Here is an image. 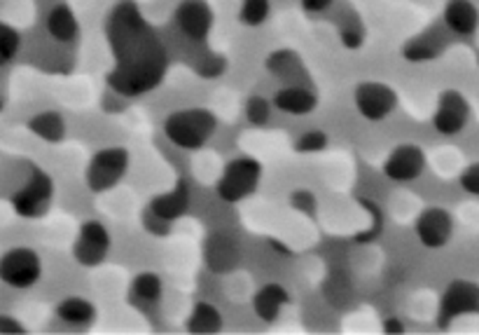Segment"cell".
I'll list each match as a JSON object with an SVG mask.
<instances>
[{
    "label": "cell",
    "mask_w": 479,
    "mask_h": 335,
    "mask_svg": "<svg viewBox=\"0 0 479 335\" xmlns=\"http://www.w3.org/2000/svg\"><path fill=\"white\" fill-rule=\"evenodd\" d=\"M112 45L117 54V71L111 75V82L117 92L136 96L160 85L164 75V52L136 10H131V14L127 10L122 19H117Z\"/></svg>",
    "instance_id": "1"
},
{
    "label": "cell",
    "mask_w": 479,
    "mask_h": 335,
    "mask_svg": "<svg viewBox=\"0 0 479 335\" xmlns=\"http://www.w3.org/2000/svg\"><path fill=\"white\" fill-rule=\"evenodd\" d=\"M218 118L209 108H183L173 111L164 122L166 138L185 150H199L213 138Z\"/></svg>",
    "instance_id": "2"
},
{
    "label": "cell",
    "mask_w": 479,
    "mask_h": 335,
    "mask_svg": "<svg viewBox=\"0 0 479 335\" xmlns=\"http://www.w3.org/2000/svg\"><path fill=\"white\" fill-rule=\"evenodd\" d=\"M260 180H262V164L252 157H236L222 172L215 193L222 202L236 205L258 190Z\"/></svg>",
    "instance_id": "3"
},
{
    "label": "cell",
    "mask_w": 479,
    "mask_h": 335,
    "mask_svg": "<svg viewBox=\"0 0 479 335\" xmlns=\"http://www.w3.org/2000/svg\"><path fill=\"white\" fill-rule=\"evenodd\" d=\"M127 169H129V150L120 148V146L99 150L87 164V186L92 193H108L124 179Z\"/></svg>",
    "instance_id": "4"
},
{
    "label": "cell",
    "mask_w": 479,
    "mask_h": 335,
    "mask_svg": "<svg viewBox=\"0 0 479 335\" xmlns=\"http://www.w3.org/2000/svg\"><path fill=\"white\" fill-rule=\"evenodd\" d=\"M43 277V261L29 247H14L0 255V281L12 289H31Z\"/></svg>",
    "instance_id": "5"
},
{
    "label": "cell",
    "mask_w": 479,
    "mask_h": 335,
    "mask_svg": "<svg viewBox=\"0 0 479 335\" xmlns=\"http://www.w3.org/2000/svg\"><path fill=\"white\" fill-rule=\"evenodd\" d=\"M52 199H54V180L36 169L29 183L12 195V209L21 218H40L47 214Z\"/></svg>",
    "instance_id": "6"
},
{
    "label": "cell",
    "mask_w": 479,
    "mask_h": 335,
    "mask_svg": "<svg viewBox=\"0 0 479 335\" xmlns=\"http://www.w3.org/2000/svg\"><path fill=\"white\" fill-rule=\"evenodd\" d=\"M353 101H356L358 113L363 115L369 122H381L386 120L388 115H393V111L398 108V92H395L391 85L379 80H368L360 82L353 94Z\"/></svg>",
    "instance_id": "7"
},
{
    "label": "cell",
    "mask_w": 479,
    "mask_h": 335,
    "mask_svg": "<svg viewBox=\"0 0 479 335\" xmlns=\"http://www.w3.org/2000/svg\"><path fill=\"white\" fill-rule=\"evenodd\" d=\"M111 244L112 239L108 228L96 218H89L80 225L78 239L73 244L75 261L82 267H99L111 254Z\"/></svg>",
    "instance_id": "8"
},
{
    "label": "cell",
    "mask_w": 479,
    "mask_h": 335,
    "mask_svg": "<svg viewBox=\"0 0 479 335\" xmlns=\"http://www.w3.org/2000/svg\"><path fill=\"white\" fill-rule=\"evenodd\" d=\"M466 314H479V284L477 281L456 280L442 293L437 322H440V326H449L454 319L466 317Z\"/></svg>",
    "instance_id": "9"
},
{
    "label": "cell",
    "mask_w": 479,
    "mask_h": 335,
    "mask_svg": "<svg viewBox=\"0 0 479 335\" xmlns=\"http://www.w3.org/2000/svg\"><path fill=\"white\" fill-rule=\"evenodd\" d=\"M470 122V104L458 89H444L433 113V127L442 137H456Z\"/></svg>",
    "instance_id": "10"
},
{
    "label": "cell",
    "mask_w": 479,
    "mask_h": 335,
    "mask_svg": "<svg viewBox=\"0 0 479 335\" xmlns=\"http://www.w3.org/2000/svg\"><path fill=\"white\" fill-rule=\"evenodd\" d=\"M414 230L425 248H444L454 237V218L442 206H428L418 214Z\"/></svg>",
    "instance_id": "11"
},
{
    "label": "cell",
    "mask_w": 479,
    "mask_h": 335,
    "mask_svg": "<svg viewBox=\"0 0 479 335\" xmlns=\"http://www.w3.org/2000/svg\"><path fill=\"white\" fill-rule=\"evenodd\" d=\"M425 153L417 143H400L384 162V174L395 183H409L424 174Z\"/></svg>",
    "instance_id": "12"
},
{
    "label": "cell",
    "mask_w": 479,
    "mask_h": 335,
    "mask_svg": "<svg viewBox=\"0 0 479 335\" xmlns=\"http://www.w3.org/2000/svg\"><path fill=\"white\" fill-rule=\"evenodd\" d=\"M176 24L190 40H206L213 29V10L206 0H183L176 7Z\"/></svg>",
    "instance_id": "13"
},
{
    "label": "cell",
    "mask_w": 479,
    "mask_h": 335,
    "mask_svg": "<svg viewBox=\"0 0 479 335\" xmlns=\"http://www.w3.org/2000/svg\"><path fill=\"white\" fill-rule=\"evenodd\" d=\"M203 261L215 274H227L241 261V248L227 235H211L203 244Z\"/></svg>",
    "instance_id": "14"
},
{
    "label": "cell",
    "mask_w": 479,
    "mask_h": 335,
    "mask_svg": "<svg viewBox=\"0 0 479 335\" xmlns=\"http://www.w3.org/2000/svg\"><path fill=\"white\" fill-rule=\"evenodd\" d=\"M190 209V183L187 180H178L173 190L164 195H157V197L150 202V212L154 216H160L166 223H173L187 214Z\"/></svg>",
    "instance_id": "15"
},
{
    "label": "cell",
    "mask_w": 479,
    "mask_h": 335,
    "mask_svg": "<svg viewBox=\"0 0 479 335\" xmlns=\"http://www.w3.org/2000/svg\"><path fill=\"white\" fill-rule=\"evenodd\" d=\"M442 17L449 31L456 36H473L479 29V7L473 0H447Z\"/></svg>",
    "instance_id": "16"
},
{
    "label": "cell",
    "mask_w": 479,
    "mask_h": 335,
    "mask_svg": "<svg viewBox=\"0 0 479 335\" xmlns=\"http://www.w3.org/2000/svg\"><path fill=\"white\" fill-rule=\"evenodd\" d=\"M290 303V293L281 284H265L252 296V310L262 322L271 323L281 317L283 307Z\"/></svg>",
    "instance_id": "17"
},
{
    "label": "cell",
    "mask_w": 479,
    "mask_h": 335,
    "mask_svg": "<svg viewBox=\"0 0 479 335\" xmlns=\"http://www.w3.org/2000/svg\"><path fill=\"white\" fill-rule=\"evenodd\" d=\"M274 106L281 113H288V115H309L311 111H316L318 99H316V94L309 88L288 85V88L278 89L274 94Z\"/></svg>",
    "instance_id": "18"
},
{
    "label": "cell",
    "mask_w": 479,
    "mask_h": 335,
    "mask_svg": "<svg viewBox=\"0 0 479 335\" xmlns=\"http://www.w3.org/2000/svg\"><path fill=\"white\" fill-rule=\"evenodd\" d=\"M56 317L68 326L85 329V326H92L96 322V307H94L92 300L82 298V296H68L56 305Z\"/></svg>",
    "instance_id": "19"
},
{
    "label": "cell",
    "mask_w": 479,
    "mask_h": 335,
    "mask_svg": "<svg viewBox=\"0 0 479 335\" xmlns=\"http://www.w3.org/2000/svg\"><path fill=\"white\" fill-rule=\"evenodd\" d=\"M47 33L54 38L56 43H73L80 33V24H78L73 10L68 5H56L47 14Z\"/></svg>",
    "instance_id": "20"
},
{
    "label": "cell",
    "mask_w": 479,
    "mask_h": 335,
    "mask_svg": "<svg viewBox=\"0 0 479 335\" xmlns=\"http://www.w3.org/2000/svg\"><path fill=\"white\" fill-rule=\"evenodd\" d=\"M267 71L278 80H295L307 75V69L301 63V56L295 50H277L267 56Z\"/></svg>",
    "instance_id": "21"
},
{
    "label": "cell",
    "mask_w": 479,
    "mask_h": 335,
    "mask_svg": "<svg viewBox=\"0 0 479 335\" xmlns=\"http://www.w3.org/2000/svg\"><path fill=\"white\" fill-rule=\"evenodd\" d=\"M29 130L47 143H59L66 137V120L56 111H43L29 120Z\"/></svg>",
    "instance_id": "22"
},
{
    "label": "cell",
    "mask_w": 479,
    "mask_h": 335,
    "mask_svg": "<svg viewBox=\"0 0 479 335\" xmlns=\"http://www.w3.org/2000/svg\"><path fill=\"white\" fill-rule=\"evenodd\" d=\"M222 329V314L220 310L211 303H197L194 310L187 317V331L197 335L218 333Z\"/></svg>",
    "instance_id": "23"
},
{
    "label": "cell",
    "mask_w": 479,
    "mask_h": 335,
    "mask_svg": "<svg viewBox=\"0 0 479 335\" xmlns=\"http://www.w3.org/2000/svg\"><path fill=\"white\" fill-rule=\"evenodd\" d=\"M134 298H138L141 303L154 305L161 300V293H164V284H161V277L154 272H141L134 280Z\"/></svg>",
    "instance_id": "24"
},
{
    "label": "cell",
    "mask_w": 479,
    "mask_h": 335,
    "mask_svg": "<svg viewBox=\"0 0 479 335\" xmlns=\"http://www.w3.org/2000/svg\"><path fill=\"white\" fill-rule=\"evenodd\" d=\"M271 14V0H244L239 7V21L244 26H262Z\"/></svg>",
    "instance_id": "25"
},
{
    "label": "cell",
    "mask_w": 479,
    "mask_h": 335,
    "mask_svg": "<svg viewBox=\"0 0 479 335\" xmlns=\"http://www.w3.org/2000/svg\"><path fill=\"white\" fill-rule=\"evenodd\" d=\"M442 52V45L437 43V40H430L428 36L414 38L412 43L405 47V56L409 62L421 63V62H433L437 54Z\"/></svg>",
    "instance_id": "26"
},
{
    "label": "cell",
    "mask_w": 479,
    "mask_h": 335,
    "mask_svg": "<svg viewBox=\"0 0 479 335\" xmlns=\"http://www.w3.org/2000/svg\"><path fill=\"white\" fill-rule=\"evenodd\" d=\"M19 45H21V38L14 31L12 26H7L0 21V66H5L17 56Z\"/></svg>",
    "instance_id": "27"
},
{
    "label": "cell",
    "mask_w": 479,
    "mask_h": 335,
    "mask_svg": "<svg viewBox=\"0 0 479 335\" xmlns=\"http://www.w3.org/2000/svg\"><path fill=\"white\" fill-rule=\"evenodd\" d=\"M297 153L301 155H314V153H323L327 148V137L326 131L320 130H311L307 134H301L295 143Z\"/></svg>",
    "instance_id": "28"
},
{
    "label": "cell",
    "mask_w": 479,
    "mask_h": 335,
    "mask_svg": "<svg viewBox=\"0 0 479 335\" xmlns=\"http://www.w3.org/2000/svg\"><path fill=\"white\" fill-rule=\"evenodd\" d=\"M246 118L255 127H265L271 118V104L265 96H251L246 104Z\"/></svg>",
    "instance_id": "29"
},
{
    "label": "cell",
    "mask_w": 479,
    "mask_h": 335,
    "mask_svg": "<svg viewBox=\"0 0 479 335\" xmlns=\"http://www.w3.org/2000/svg\"><path fill=\"white\" fill-rule=\"evenodd\" d=\"M290 206H293L295 212L304 214V216H316V206H318V202H316L311 190H307V188H297L295 193L290 195Z\"/></svg>",
    "instance_id": "30"
},
{
    "label": "cell",
    "mask_w": 479,
    "mask_h": 335,
    "mask_svg": "<svg viewBox=\"0 0 479 335\" xmlns=\"http://www.w3.org/2000/svg\"><path fill=\"white\" fill-rule=\"evenodd\" d=\"M342 43L346 45V47H351V50H356V47H360L365 40V31L363 26L358 24V21H349L346 26H342Z\"/></svg>",
    "instance_id": "31"
},
{
    "label": "cell",
    "mask_w": 479,
    "mask_h": 335,
    "mask_svg": "<svg viewBox=\"0 0 479 335\" xmlns=\"http://www.w3.org/2000/svg\"><path fill=\"white\" fill-rule=\"evenodd\" d=\"M458 180H461V188L467 195L479 197V162L467 164V167L461 172V179Z\"/></svg>",
    "instance_id": "32"
},
{
    "label": "cell",
    "mask_w": 479,
    "mask_h": 335,
    "mask_svg": "<svg viewBox=\"0 0 479 335\" xmlns=\"http://www.w3.org/2000/svg\"><path fill=\"white\" fill-rule=\"evenodd\" d=\"M24 326L19 323L17 317L12 314H0V333L12 335V333H24Z\"/></svg>",
    "instance_id": "33"
},
{
    "label": "cell",
    "mask_w": 479,
    "mask_h": 335,
    "mask_svg": "<svg viewBox=\"0 0 479 335\" xmlns=\"http://www.w3.org/2000/svg\"><path fill=\"white\" fill-rule=\"evenodd\" d=\"M332 3H334V0H301V7H304V13L318 14V13H326Z\"/></svg>",
    "instance_id": "34"
},
{
    "label": "cell",
    "mask_w": 479,
    "mask_h": 335,
    "mask_svg": "<svg viewBox=\"0 0 479 335\" xmlns=\"http://www.w3.org/2000/svg\"><path fill=\"white\" fill-rule=\"evenodd\" d=\"M384 331H386V333H402V331H405V326L400 323V319H386V323H384Z\"/></svg>",
    "instance_id": "35"
},
{
    "label": "cell",
    "mask_w": 479,
    "mask_h": 335,
    "mask_svg": "<svg viewBox=\"0 0 479 335\" xmlns=\"http://www.w3.org/2000/svg\"><path fill=\"white\" fill-rule=\"evenodd\" d=\"M477 62H479V59H477Z\"/></svg>",
    "instance_id": "36"
}]
</instances>
